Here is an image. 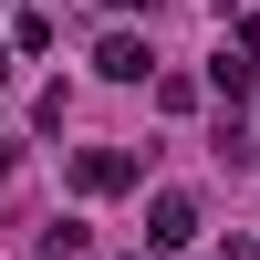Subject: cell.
Masks as SVG:
<instances>
[{"label":"cell","mask_w":260,"mask_h":260,"mask_svg":"<svg viewBox=\"0 0 260 260\" xmlns=\"http://www.w3.org/2000/svg\"><path fill=\"white\" fill-rule=\"evenodd\" d=\"M146 177V156H125V146H83V156H73V187H83V198H115V187H136Z\"/></svg>","instance_id":"cell-1"},{"label":"cell","mask_w":260,"mask_h":260,"mask_svg":"<svg viewBox=\"0 0 260 260\" xmlns=\"http://www.w3.org/2000/svg\"><path fill=\"white\" fill-rule=\"evenodd\" d=\"M146 240H156V250H187V240H198V198H187V187H167V198L146 208Z\"/></svg>","instance_id":"cell-2"},{"label":"cell","mask_w":260,"mask_h":260,"mask_svg":"<svg viewBox=\"0 0 260 260\" xmlns=\"http://www.w3.org/2000/svg\"><path fill=\"white\" fill-rule=\"evenodd\" d=\"M146 62H156V52H146L136 31H115V42L94 52V73H104V83H146Z\"/></svg>","instance_id":"cell-3"},{"label":"cell","mask_w":260,"mask_h":260,"mask_svg":"<svg viewBox=\"0 0 260 260\" xmlns=\"http://www.w3.org/2000/svg\"><path fill=\"white\" fill-rule=\"evenodd\" d=\"M250 73H260V62H250V52H219V62H208V83H219V94H229V104H240V94H250Z\"/></svg>","instance_id":"cell-4"},{"label":"cell","mask_w":260,"mask_h":260,"mask_svg":"<svg viewBox=\"0 0 260 260\" xmlns=\"http://www.w3.org/2000/svg\"><path fill=\"white\" fill-rule=\"evenodd\" d=\"M240 52H250V62H260V11H250V21H240Z\"/></svg>","instance_id":"cell-5"},{"label":"cell","mask_w":260,"mask_h":260,"mask_svg":"<svg viewBox=\"0 0 260 260\" xmlns=\"http://www.w3.org/2000/svg\"><path fill=\"white\" fill-rule=\"evenodd\" d=\"M11 167H21V146H11V136H0V177H11Z\"/></svg>","instance_id":"cell-6"},{"label":"cell","mask_w":260,"mask_h":260,"mask_svg":"<svg viewBox=\"0 0 260 260\" xmlns=\"http://www.w3.org/2000/svg\"><path fill=\"white\" fill-rule=\"evenodd\" d=\"M0 73H11V52H0Z\"/></svg>","instance_id":"cell-7"},{"label":"cell","mask_w":260,"mask_h":260,"mask_svg":"<svg viewBox=\"0 0 260 260\" xmlns=\"http://www.w3.org/2000/svg\"><path fill=\"white\" fill-rule=\"evenodd\" d=\"M136 260H156V250H136Z\"/></svg>","instance_id":"cell-8"}]
</instances>
